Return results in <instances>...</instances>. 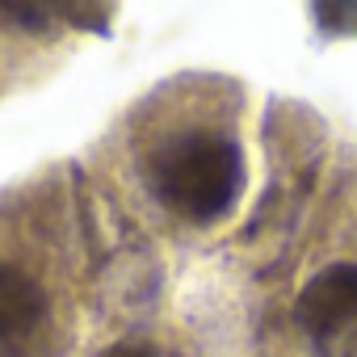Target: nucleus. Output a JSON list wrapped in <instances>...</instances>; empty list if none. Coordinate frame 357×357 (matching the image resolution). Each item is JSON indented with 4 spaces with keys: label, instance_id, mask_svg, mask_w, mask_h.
Returning <instances> with one entry per match:
<instances>
[{
    "label": "nucleus",
    "instance_id": "f257e3e1",
    "mask_svg": "<svg viewBox=\"0 0 357 357\" xmlns=\"http://www.w3.org/2000/svg\"><path fill=\"white\" fill-rule=\"evenodd\" d=\"M109 215L164 252H211L252 194V93L223 72H172L143 89L84 151Z\"/></svg>",
    "mask_w": 357,
    "mask_h": 357
},
{
    "label": "nucleus",
    "instance_id": "f03ea898",
    "mask_svg": "<svg viewBox=\"0 0 357 357\" xmlns=\"http://www.w3.org/2000/svg\"><path fill=\"white\" fill-rule=\"evenodd\" d=\"M97 307L80 168L55 160L9 181L0 190V357H80Z\"/></svg>",
    "mask_w": 357,
    "mask_h": 357
},
{
    "label": "nucleus",
    "instance_id": "7ed1b4c3",
    "mask_svg": "<svg viewBox=\"0 0 357 357\" xmlns=\"http://www.w3.org/2000/svg\"><path fill=\"white\" fill-rule=\"evenodd\" d=\"M252 357H357V147H336L252 324Z\"/></svg>",
    "mask_w": 357,
    "mask_h": 357
},
{
    "label": "nucleus",
    "instance_id": "20e7f679",
    "mask_svg": "<svg viewBox=\"0 0 357 357\" xmlns=\"http://www.w3.org/2000/svg\"><path fill=\"white\" fill-rule=\"evenodd\" d=\"M114 17L109 5H0V101L55 76L76 38L105 34Z\"/></svg>",
    "mask_w": 357,
    "mask_h": 357
},
{
    "label": "nucleus",
    "instance_id": "39448f33",
    "mask_svg": "<svg viewBox=\"0 0 357 357\" xmlns=\"http://www.w3.org/2000/svg\"><path fill=\"white\" fill-rule=\"evenodd\" d=\"M80 357H227V349L160 294H126L97 307Z\"/></svg>",
    "mask_w": 357,
    "mask_h": 357
}]
</instances>
